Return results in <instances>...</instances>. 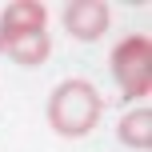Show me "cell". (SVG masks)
Wrapping results in <instances>:
<instances>
[{
	"mask_svg": "<svg viewBox=\"0 0 152 152\" xmlns=\"http://www.w3.org/2000/svg\"><path fill=\"white\" fill-rule=\"evenodd\" d=\"M104 116V100L88 80H64L48 96V128L64 140H80Z\"/></svg>",
	"mask_w": 152,
	"mask_h": 152,
	"instance_id": "cell-1",
	"label": "cell"
},
{
	"mask_svg": "<svg viewBox=\"0 0 152 152\" xmlns=\"http://www.w3.org/2000/svg\"><path fill=\"white\" fill-rule=\"evenodd\" d=\"M0 56H8L20 68H40L52 56V40H48V32H20V36L0 32Z\"/></svg>",
	"mask_w": 152,
	"mask_h": 152,
	"instance_id": "cell-4",
	"label": "cell"
},
{
	"mask_svg": "<svg viewBox=\"0 0 152 152\" xmlns=\"http://www.w3.org/2000/svg\"><path fill=\"white\" fill-rule=\"evenodd\" d=\"M108 68H112V80H116V88H120L124 100H144L152 92V40L144 32L124 36L112 48Z\"/></svg>",
	"mask_w": 152,
	"mask_h": 152,
	"instance_id": "cell-2",
	"label": "cell"
},
{
	"mask_svg": "<svg viewBox=\"0 0 152 152\" xmlns=\"http://www.w3.org/2000/svg\"><path fill=\"white\" fill-rule=\"evenodd\" d=\"M48 24V8L36 0H12L0 12V32L4 36H20V32H44Z\"/></svg>",
	"mask_w": 152,
	"mask_h": 152,
	"instance_id": "cell-5",
	"label": "cell"
},
{
	"mask_svg": "<svg viewBox=\"0 0 152 152\" xmlns=\"http://www.w3.org/2000/svg\"><path fill=\"white\" fill-rule=\"evenodd\" d=\"M64 32H68L72 40H80V44H92V40H100L108 32V24H112V8L100 4V0H72V4H64Z\"/></svg>",
	"mask_w": 152,
	"mask_h": 152,
	"instance_id": "cell-3",
	"label": "cell"
},
{
	"mask_svg": "<svg viewBox=\"0 0 152 152\" xmlns=\"http://www.w3.org/2000/svg\"><path fill=\"white\" fill-rule=\"evenodd\" d=\"M116 136H120L124 148L148 152V144H152V112H148V108H132V112H124L120 124H116Z\"/></svg>",
	"mask_w": 152,
	"mask_h": 152,
	"instance_id": "cell-6",
	"label": "cell"
}]
</instances>
